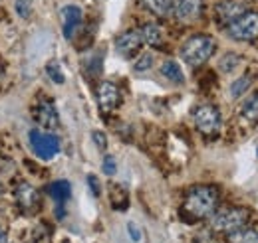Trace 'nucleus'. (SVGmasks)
Wrapping results in <instances>:
<instances>
[{"label":"nucleus","instance_id":"f257e3e1","mask_svg":"<svg viewBox=\"0 0 258 243\" xmlns=\"http://www.w3.org/2000/svg\"><path fill=\"white\" fill-rule=\"evenodd\" d=\"M217 206H219V190L215 186H195L185 196L181 215L189 223H193L199 219L211 217L217 212Z\"/></svg>","mask_w":258,"mask_h":243},{"label":"nucleus","instance_id":"f03ea898","mask_svg":"<svg viewBox=\"0 0 258 243\" xmlns=\"http://www.w3.org/2000/svg\"><path fill=\"white\" fill-rule=\"evenodd\" d=\"M217 50V42L215 38L207 36V34H197L193 38H189L183 48H181V58L185 60V63H189L191 67H199L205 61L211 60V56Z\"/></svg>","mask_w":258,"mask_h":243},{"label":"nucleus","instance_id":"7ed1b4c3","mask_svg":"<svg viewBox=\"0 0 258 243\" xmlns=\"http://www.w3.org/2000/svg\"><path fill=\"white\" fill-rule=\"evenodd\" d=\"M250 219V212L246 208H228L211 215V227L219 233H232L236 229L246 227Z\"/></svg>","mask_w":258,"mask_h":243},{"label":"nucleus","instance_id":"20e7f679","mask_svg":"<svg viewBox=\"0 0 258 243\" xmlns=\"http://www.w3.org/2000/svg\"><path fill=\"white\" fill-rule=\"evenodd\" d=\"M226 32L232 40L238 42H252L258 38V12L246 10L244 14H240L234 22H230L226 26Z\"/></svg>","mask_w":258,"mask_h":243},{"label":"nucleus","instance_id":"39448f33","mask_svg":"<svg viewBox=\"0 0 258 243\" xmlns=\"http://www.w3.org/2000/svg\"><path fill=\"white\" fill-rule=\"evenodd\" d=\"M195 125L197 129L205 135V137H215L219 135L221 127H223V119H221V113L215 105H201L195 109Z\"/></svg>","mask_w":258,"mask_h":243},{"label":"nucleus","instance_id":"423d86ee","mask_svg":"<svg viewBox=\"0 0 258 243\" xmlns=\"http://www.w3.org/2000/svg\"><path fill=\"white\" fill-rule=\"evenodd\" d=\"M30 147L38 158L50 160L60 152V141L52 133H44L40 129H34V131H30Z\"/></svg>","mask_w":258,"mask_h":243},{"label":"nucleus","instance_id":"0eeeda50","mask_svg":"<svg viewBox=\"0 0 258 243\" xmlns=\"http://www.w3.org/2000/svg\"><path fill=\"white\" fill-rule=\"evenodd\" d=\"M97 105H99V109H101V113H111V111H115L117 107H119V103H121V93L117 89V85L115 83H111V81H101L99 85H97Z\"/></svg>","mask_w":258,"mask_h":243},{"label":"nucleus","instance_id":"6e6552de","mask_svg":"<svg viewBox=\"0 0 258 243\" xmlns=\"http://www.w3.org/2000/svg\"><path fill=\"white\" fill-rule=\"evenodd\" d=\"M34 119L36 123L46 129L48 133L50 131H56L60 127V117H58V111H56V105L50 101V99H42L34 111Z\"/></svg>","mask_w":258,"mask_h":243},{"label":"nucleus","instance_id":"1a4fd4ad","mask_svg":"<svg viewBox=\"0 0 258 243\" xmlns=\"http://www.w3.org/2000/svg\"><path fill=\"white\" fill-rule=\"evenodd\" d=\"M244 12H246V2L244 0H223L215 6L217 22L223 24V26H228L230 22H234Z\"/></svg>","mask_w":258,"mask_h":243},{"label":"nucleus","instance_id":"9d476101","mask_svg":"<svg viewBox=\"0 0 258 243\" xmlns=\"http://www.w3.org/2000/svg\"><path fill=\"white\" fill-rule=\"evenodd\" d=\"M60 16H62L64 38L68 40V42H72V40L76 38V34L80 32V28H82V18H84V14H82V10H80L78 6L68 4V6H64V8H62Z\"/></svg>","mask_w":258,"mask_h":243},{"label":"nucleus","instance_id":"9b49d317","mask_svg":"<svg viewBox=\"0 0 258 243\" xmlns=\"http://www.w3.org/2000/svg\"><path fill=\"white\" fill-rule=\"evenodd\" d=\"M143 44V38H141V32L139 30H127L123 32L117 40H115V48H117V54L123 56V58H131L133 54L139 52Z\"/></svg>","mask_w":258,"mask_h":243},{"label":"nucleus","instance_id":"f8f14e48","mask_svg":"<svg viewBox=\"0 0 258 243\" xmlns=\"http://www.w3.org/2000/svg\"><path fill=\"white\" fill-rule=\"evenodd\" d=\"M203 14V0H177L175 16L181 22H195Z\"/></svg>","mask_w":258,"mask_h":243},{"label":"nucleus","instance_id":"ddd939ff","mask_svg":"<svg viewBox=\"0 0 258 243\" xmlns=\"http://www.w3.org/2000/svg\"><path fill=\"white\" fill-rule=\"evenodd\" d=\"M16 202L22 210H34L38 206V190L28 182H20L14 190Z\"/></svg>","mask_w":258,"mask_h":243},{"label":"nucleus","instance_id":"4468645a","mask_svg":"<svg viewBox=\"0 0 258 243\" xmlns=\"http://www.w3.org/2000/svg\"><path fill=\"white\" fill-rule=\"evenodd\" d=\"M46 190L58 202V206H64L66 202L70 200V196H72V186H70V182H66V180H58V182L50 184Z\"/></svg>","mask_w":258,"mask_h":243},{"label":"nucleus","instance_id":"2eb2a0df","mask_svg":"<svg viewBox=\"0 0 258 243\" xmlns=\"http://www.w3.org/2000/svg\"><path fill=\"white\" fill-rule=\"evenodd\" d=\"M139 32H141V38H143L145 44H149V46H161L163 44V32L155 22L143 24Z\"/></svg>","mask_w":258,"mask_h":243},{"label":"nucleus","instance_id":"dca6fc26","mask_svg":"<svg viewBox=\"0 0 258 243\" xmlns=\"http://www.w3.org/2000/svg\"><path fill=\"white\" fill-rule=\"evenodd\" d=\"M141 6L155 16H167L173 10V0H141Z\"/></svg>","mask_w":258,"mask_h":243},{"label":"nucleus","instance_id":"f3484780","mask_svg":"<svg viewBox=\"0 0 258 243\" xmlns=\"http://www.w3.org/2000/svg\"><path fill=\"white\" fill-rule=\"evenodd\" d=\"M161 73L169 79V81H173V83H183V81H185V75H183L181 65L173 60H169V61H165V63H163Z\"/></svg>","mask_w":258,"mask_h":243},{"label":"nucleus","instance_id":"a211bd4d","mask_svg":"<svg viewBox=\"0 0 258 243\" xmlns=\"http://www.w3.org/2000/svg\"><path fill=\"white\" fill-rule=\"evenodd\" d=\"M228 243H258V231L254 229H236L228 233Z\"/></svg>","mask_w":258,"mask_h":243},{"label":"nucleus","instance_id":"6ab92c4d","mask_svg":"<svg viewBox=\"0 0 258 243\" xmlns=\"http://www.w3.org/2000/svg\"><path fill=\"white\" fill-rule=\"evenodd\" d=\"M109 198H111V204H113L115 210H125L127 208V192L121 186L113 184L111 190H109Z\"/></svg>","mask_w":258,"mask_h":243},{"label":"nucleus","instance_id":"aec40b11","mask_svg":"<svg viewBox=\"0 0 258 243\" xmlns=\"http://www.w3.org/2000/svg\"><path fill=\"white\" fill-rule=\"evenodd\" d=\"M242 117L250 123L258 121V93H254V95L242 105Z\"/></svg>","mask_w":258,"mask_h":243},{"label":"nucleus","instance_id":"412c9836","mask_svg":"<svg viewBox=\"0 0 258 243\" xmlns=\"http://www.w3.org/2000/svg\"><path fill=\"white\" fill-rule=\"evenodd\" d=\"M46 73H48V77H50L54 83H58V85H62L66 81V75L58 61H50V63L46 65Z\"/></svg>","mask_w":258,"mask_h":243},{"label":"nucleus","instance_id":"4be33fe9","mask_svg":"<svg viewBox=\"0 0 258 243\" xmlns=\"http://www.w3.org/2000/svg\"><path fill=\"white\" fill-rule=\"evenodd\" d=\"M248 87H250V77H248V75H242L240 79H236V81L230 85V95L236 99V97H240L242 93L246 91Z\"/></svg>","mask_w":258,"mask_h":243},{"label":"nucleus","instance_id":"5701e85b","mask_svg":"<svg viewBox=\"0 0 258 243\" xmlns=\"http://www.w3.org/2000/svg\"><path fill=\"white\" fill-rule=\"evenodd\" d=\"M238 61H240V58H238L236 54H226L225 58L221 60V71H225V73L232 71V69L238 65Z\"/></svg>","mask_w":258,"mask_h":243},{"label":"nucleus","instance_id":"b1692460","mask_svg":"<svg viewBox=\"0 0 258 243\" xmlns=\"http://www.w3.org/2000/svg\"><path fill=\"white\" fill-rule=\"evenodd\" d=\"M14 8H16V14H18L20 18H28L30 12H32V2H30V0H16Z\"/></svg>","mask_w":258,"mask_h":243},{"label":"nucleus","instance_id":"393cba45","mask_svg":"<svg viewBox=\"0 0 258 243\" xmlns=\"http://www.w3.org/2000/svg\"><path fill=\"white\" fill-rule=\"evenodd\" d=\"M153 65V56L151 54H143L139 60L135 61V71H147Z\"/></svg>","mask_w":258,"mask_h":243},{"label":"nucleus","instance_id":"a878e982","mask_svg":"<svg viewBox=\"0 0 258 243\" xmlns=\"http://www.w3.org/2000/svg\"><path fill=\"white\" fill-rule=\"evenodd\" d=\"M115 170H117V166H115V158H113V156H105V158H103V174L113 176Z\"/></svg>","mask_w":258,"mask_h":243},{"label":"nucleus","instance_id":"bb28decb","mask_svg":"<svg viewBox=\"0 0 258 243\" xmlns=\"http://www.w3.org/2000/svg\"><path fill=\"white\" fill-rule=\"evenodd\" d=\"M92 139H94V143H96V147L99 151H105V147H107V137H105L101 131H96V133L92 135Z\"/></svg>","mask_w":258,"mask_h":243},{"label":"nucleus","instance_id":"cd10ccee","mask_svg":"<svg viewBox=\"0 0 258 243\" xmlns=\"http://www.w3.org/2000/svg\"><path fill=\"white\" fill-rule=\"evenodd\" d=\"M127 231H129V235H131V239L137 243V241H141V229L133 223V221H129L127 223Z\"/></svg>","mask_w":258,"mask_h":243},{"label":"nucleus","instance_id":"c85d7f7f","mask_svg":"<svg viewBox=\"0 0 258 243\" xmlns=\"http://www.w3.org/2000/svg\"><path fill=\"white\" fill-rule=\"evenodd\" d=\"M88 184H90V188H92V194H94V196H99V190H101V188H99V182H97V178L94 174L88 176Z\"/></svg>","mask_w":258,"mask_h":243},{"label":"nucleus","instance_id":"c756f323","mask_svg":"<svg viewBox=\"0 0 258 243\" xmlns=\"http://www.w3.org/2000/svg\"><path fill=\"white\" fill-rule=\"evenodd\" d=\"M8 241V235H6V231L0 227V243H6Z\"/></svg>","mask_w":258,"mask_h":243},{"label":"nucleus","instance_id":"7c9ffc66","mask_svg":"<svg viewBox=\"0 0 258 243\" xmlns=\"http://www.w3.org/2000/svg\"><path fill=\"white\" fill-rule=\"evenodd\" d=\"M2 192H4V188H2V182H0V194H2Z\"/></svg>","mask_w":258,"mask_h":243},{"label":"nucleus","instance_id":"2f4dec72","mask_svg":"<svg viewBox=\"0 0 258 243\" xmlns=\"http://www.w3.org/2000/svg\"><path fill=\"white\" fill-rule=\"evenodd\" d=\"M66 243H68V241H66Z\"/></svg>","mask_w":258,"mask_h":243}]
</instances>
